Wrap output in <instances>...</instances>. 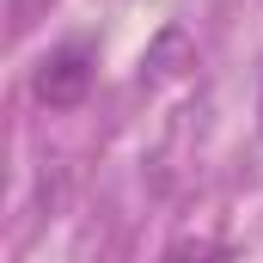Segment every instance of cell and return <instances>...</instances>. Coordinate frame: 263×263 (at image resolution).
I'll use <instances>...</instances> for the list:
<instances>
[{"label": "cell", "mask_w": 263, "mask_h": 263, "mask_svg": "<svg viewBox=\"0 0 263 263\" xmlns=\"http://www.w3.org/2000/svg\"><path fill=\"white\" fill-rule=\"evenodd\" d=\"M165 263H233L227 245H214V239H184V245H172Z\"/></svg>", "instance_id": "7a4b0ae2"}, {"label": "cell", "mask_w": 263, "mask_h": 263, "mask_svg": "<svg viewBox=\"0 0 263 263\" xmlns=\"http://www.w3.org/2000/svg\"><path fill=\"white\" fill-rule=\"evenodd\" d=\"M92 49L86 43H62V49H49L43 62H37V80H31V92H37V104H49V110H73L86 92H92Z\"/></svg>", "instance_id": "6da1fadb"}]
</instances>
